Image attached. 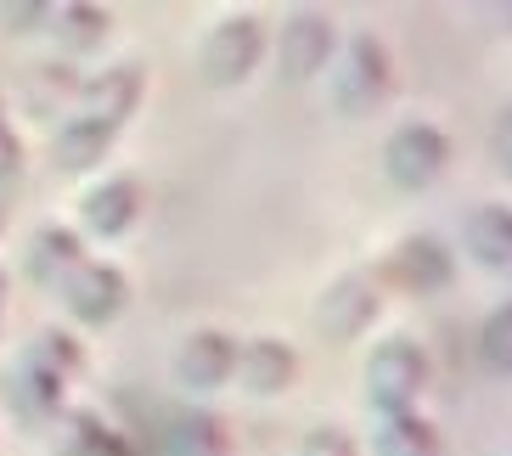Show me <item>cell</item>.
<instances>
[{
    "mask_svg": "<svg viewBox=\"0 0 512 456\" xmlns=\"http://www.w3.org/2000/svg\"><path fill=\"white\" fill-rule=\"evenodd\" d=\"M327 96H332V107H338L344 119L377 113V107L394 96V51H389V40L372 34V29L338 40V51H332V62H327Z\"/></svg>",
    "mask_w": 512,
    "mask_h": 456,
    "instance_id": "1",
    "label": "cell"
},
{
    "mask_svg": "<svg viewBox=\"0 0 512 456\" xmlns=\"http://www.w3.org/2000/svg\"><path fill=\"white\" fill-rule=\"evenodd\" d=\"M428 378H434V361H428V350H422L417 338L394 333V338H383V344L366 355V406H372L377 417L417 411Z\"/></svg>",
    "mask_w": 512,
    "mask_h": 456,
    "instance_id": "2",
    "label": "cell"
},
{
    "mask_svg": "<svg viewBox=\"0 0 512 456\" xmlns=\"http://www.w3.org/2000/svg\"><path fill=\"white\" fill-rule=\"evenodd\" d=\"M271 51V34H265V17L259 12H226L220 23H209L203 46H197V74L231 91V85H248L254 68Z\"/></svg>",
    "mask_w": 512,
    "mask_h": 456,
    "instance_id": "3",
    "label": "cell"
},
{
    "mask_svg": "<svg viewBox=\"0 0 512 456\" xmlns=\"http://www.w3.org/2000/svg\"><path fill=\"white\" fill-rule=\"evenodd\" d=\"M451 164V136L439 130L434 119H406L394 124L389 141H383V175H389L400 192H422L434 186Z\"/></svg>",
    "mask_w": 512,
    "mask_h": 456,
    "instance_id": "4",
    "label": "cell"
},
{
    "mask_svg": "<svg viewBox=\"0 0 512 456\" xmlns=\"http://www.w3.org/2000/svg\"><path fill=\"white\" fill-rule=\"evenodd\" d=\"M51 293L62 299V310H68L79 327H107V321H119L124 304H130V276H124V265H113V259L85 254Z\"/></svg>",
    "mask_w": 512,
    "mask_h": 456,
    "instance_id": "5",
    "label": "cell"
},
{
    "mask_svg": "<svg viewBox=\"0 0 512 456\" xmlns=\"http://www.w3.org/2000/svg\"><path fill=\"white\" fill-rule=\"evenodd\" d=\"M332 51H338V17L321 12V6H293L282 17V34H276V68L282 79L304 85V79L327 74Z\"/></svg>",
    "mask_w": 512,
    "mask_h": 456,
    "instance_id": "6",
    "label": "cell"
},
{
    "mask_svg": "<svg viewBox=\"0 0 512 456\" xmlns=\"http://www.w3.org/2000/svg\"><path fill=\"white\" fill-rule=\"evenodd\" d=\"M377 316H383V282H377L372 271L332 276L327 288H321V299H316V321L327 327V338H338V344L361 338Z\"/></svg>",
    "mask_w": 512,
    "mask_h": 456,
    "instance_id": "7",
    "label": "cell"
},
{
    "mask_svg": "<svg viewBox=\"0 0 512 456\" xmlns=\"http://www.w3.org/2000/svg\"><path fill=\"white\" fill-rule=\"evenodd\" d=\"M372 276L377 282H394V288H406V293H445L456 276V254L439 237L417 231V237H400Z\"/></svg>",
    "mask_w": 512,
    "mask_h": 456,
    "instance_id": "8",
    "label": "cell"
},
{
    "mask_svg": "<svg viewBox=\"0 0 512 456\" xmlns=\"http://www.w3.org/2000/svg\"><path fill=\"white\" fill-rule=\"evenodd\" d=\"M6 400H12V417L23 428H46L68 411V378L57 366H46L40 355L23 350L12 366V383H6Z\"/></svg>",
    "mask_w": 512,
    "mask_h": 456,
    "instance_id": "9",
    "label": "cell"
},
{
    "mask_svg": "<svg viewBox=\"0 0 512 456\" xmlns=\"http://www.w3.org/2000/svg\"><path fill=\"white\" fill-rule=\"evenodd\" d=\"M231 366H237V338L226 327H192L175 350V383L186 395H214L231 383Z\"/></svg>",
    "mask_w": 512,
    "mask_h": 456,
    "instance_id": "10",
    "label": "cell"
},
{
    "mask_svg": "<svg viewBox=\"0 0 512 456\" xmlns=\"http://www.w3.org/2000/svg\"><path fill=\"white\" fill-rule=\"evenodd\" d=\"M141 96H147L141 62H113V68H96L91 79H79L74 102H79L85 119H102V124H113V130H124L130 113L141 107Z\"/></svg>",
    "mask_w": 512,
    "mask_h": 456,
    "instance_id": "11",
    "label": "cell"
},
{
    "mask_svg": "<svg viewBox=\"0 0 512 456\" xmlns=\"http://www.w3.org/2000/svg\"><path fill=\"white\" fill-rule=\"evenodd\" d=\"M231 378H237L254 400L287 395V389L299 383V350H293L287 338H276V333H259V338H248V344H237Z\"/></svg>",
    "mask_w": 512,
    "mask_h": 456,
    "instance_id": "12",
    "label": "cell"
},
{
    "mask_svg": "<svg viewBox=\"0 0 512 456\" xmlns=\"http://www.w3.org/2000/svg\"><path fill=\"white\" fill-rule=\"evenodd\" d=\"M141 203H147V192H141L136 175H102V181L79 198V226L91 231V237H102V243H113V237H124V231L141 220ZM79 231V237H85Z\"/></svg>",
    "mask_w": 512,
    "mask_h": 456,
    "instance_id": "13",
    "label": "cell"
},
{
    "mask_svg": "<svg viewBox=\"0 0 512 456\" xmlns=\"http://www.w3.org/2000/svg\"><path fill=\"white\" fill-rule=\"evenodd\" d=\"M113 141H119L113 124L74 113V119L51 136V158H57V169H68V175H85V169H102V158H113Z\"/></svg>",
    "mask_w": 512,
    "mask_h": 456,
    "instance_id": "14",
    "label": "cell"
},
{
    "mask_svg": "<svg viewBox=\"0 0 512 456\" xmlns=\"http://www.w3.org/2000/svg\"><path fill=\"white\" fill-rule=\"evenodd\" d=\"M462 243H467V254L479 259V265L512 276V209L507 203H479V209H467Z\"/></svg>",
    "mask_w": 512,
    "mask_h": 456,
    "instance_id": "15",
    "label": "cell"
},
{
    "mask_svg": "<svg viewBox=\"0 0 512 456\" xmlns=\"http://www.w3.org/2000/svg\"><path fill=\"white\" fill-rule=\"evenodd\" d=\"M57 456H130L119 428L102 423V411H85V406H68L57 417Z\"/></svg>",
    "mask_w": 512,
    "mask_h": 456,
    "instance_id": "16",
    "label": "cell"
},
{
    "mask_svg": "<svg viewBox=\"0 0 512 456\" xmlns=\"http://www.w3.org/2000/svg\"><path fill=\"white\" fill-rule=\"evenodd\" d=\"M79 259H85V237H79L74 226L46 220V226L29 237V276L40 282V288H57V282L74 271Z\"/></svg>",
    "mask_w": 512,
    "mask_h": 456,
    "instance_id": "17",
    "label": "cell"
},
{
    "mask_svg": "<svg viewBox=\"0 0 512 456\" xmlns=\"http://www.w3.org/2000/svg\"><path fill=\"white\" fill-rule=\"evenodd\" d=\"M372 456H445V440L422 411H394V417H377Z\"/></svg>",
    "mask_w": 512,
    "mask_h": 456,
    "instance_id": "18",
    "label": "cell"
},
{
    "mask_svg": "<svg viewBox=\"0 0 512 456\" xmlns=\"http://www.w3.org/2000/svg\"><path fill=\"white\" fill-rule=\"evenodd\" d=\"M231 451H237V440H231L226 417L209 406H192L169 423V456H231Z\"/></svg>",
    "mask_w": 512,
    "mask_h": 456,
    "instance_id": "19",
    "label": "cell"
},
{
    "mask_svg": "<svg viewBox=\"0 0 512 456\" xmlns=\"http://www.w3.org/2000/svg\"><path fill=\"white\" fill-rule=\"evenodd\" d=\"M107 6H85V0H62V6H51V34H57V46L68 51V57H85V51H96L107 40Z\"/></svg>",
    "mask_w": 512,
    "mask_h": 456,
    "instance_id": "20",
    "label": "cell"
},
{
    "mask_svg": "<svg viewBox=\"0 0 512 456\" xmlns=\"http://www.w3.org/2000/svg\"><path fill=\"white\" fill-rule=\"evenodd\" d=\"M29 355H40L46 366H57L62 378H74V372H85V344H79L68 327H46V333H34L29 344H23Z\"/></svg>",
    "mask_w": 512,
    "mask_h": 456,
    "instance_id": "21",
    "label": "cell"
},
{
    "mask_svg": "<svg viewBox=\"0 0 512 456\" xmlns=\"http://www.w3.org/2000/svg\"><path fill=\"white\" fill-rule=\"evenodd\" d=\"M479 344H484V361L496 366V372H512V299L501 310H490Z\"/></svg>",
    "mask_w": 512,
    "mask_h": 456,
    "instance_id": "22",
    "label": "cell"
},
{
    "mask_svg": "<svg viewBox=\"0 0 512 456\" xmlns=\"http://www.w3.org/2000/svg\"><path fill=\"white\" fill-rule=\"evenodd\" d=\"M299 456H361V440L344 423H316L299 440Z\"/></svg>",
    "mask_w": 512,
    "mask_h": 456,
    "instance_id": "23",
    "label": "cell"
},
{
    "mask_svg": "<svg viewBox=\"0 0 512 456\" xmlns=\"http://www.w3.org/2000/svg\"><path fill=\"white\" fill-rule=\"evenodd\" d=\"M23 175V141H17V130L6 124L0 130V181H17Z\"/></svg>",
    "mask_w": 512,
    "mask_h": 456,
    "instance_id": "24",
    "label": "cell"
},
{
    "mask_svg": "<svg viewBox=\"0 0 512 456\" xmlns=\"http://www.w3.org/2000/svg\"><path fill=\"white\" fill-rule=\"evenodd\" d=\"M490 147H496V164L512 175V102L496 113V130H490Z\"/></svg>",
    "mask_w": 512,
    "mask_h": 456,
    "instance_id": "25",
    "label": "cell"
},
{
    "mask_svg": "<svg viewBox=\"0 0 512 456\" xmlns=\"http://www.w3.org/2000/svg\"><path fill=\"white\" fill-rule=\"evenodd\" d=\"M0 17H6V29H40V23H51V6H0Z\"/></svg>",
    "mask_w": 512,
    "mask_h": 456,
    "instance_id": "26",
    "label": "cell"
},
{
    "mask_svg": "<svg viewBox=\"0 0 512 456\" xmlns=\"http://www.w3.org/2000/svg\"><path fill=\"white\" fill-rule=\"evenodd\" d=\"M6 293H12V276L0 271V321H6Z\"/></svg>",
    "mask_w": 512,
    "mask_h": 456,
    "instance_id": "27",
    "label": "cell"
},
{
    "mask_svg": "<svg viewBox=\"0 0 512 456\" xmlns=\"http://www.w3.org/2000/svg\"><path fill=\"white\" fill-rule=\"evenodd\" d=\"M0 130H6V102H0Z\"/></svg>",
    "mask_w": 512,
    "mask_h": 456,
    "instance_id": "28",
    "label": "cell"
},
{
    "mask_svg": "<svg viewBox=\"0 0 512 456\" xmlns=\"http://www.w3.org/2000/svg\"><path fill=\"white\" fill-rule=\"evenodd\" d=\"M0 231H6V209H0Z\"/></svg>",
    "mask_w": 512,
    "mask_h": 456,
    "instance_id": "29",
    "label": "cell"
}]
</instances>
